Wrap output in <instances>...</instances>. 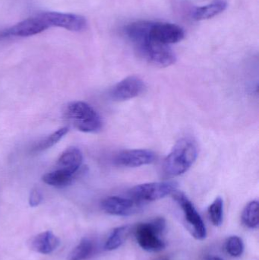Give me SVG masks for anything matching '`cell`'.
<instances>
[{
    "label": "cell",
    "instance_id": "6da1fadb",
    "mask_svg": "<svg viewBox=\"0 0 259 260\" xmlns=\"http://www.w3.org/2000/svg\"><path fill=\"white\" fill-rule=\"evenodd\" d=\"M198 157L196 143L189 138L179 139L163 164V172L167 177H176L185 174L194 165Z\"/></svg>",
    "mask_w": 259,
    "mask_h": 260
},
{
    "label": "cell",
    "instance_id": "7a4b0ae2",
    "mask_svg": "<svg viewBox=\"0 0 259 260\" xmlns=\"http://www.w3.org/2000/svg\"><path fill=\"white\" fill-rule=\"evenodd\" d=\"M133 44L138 54L155 67L165 68L176 62V54L170 45L154 41L149 38V33Z\"/></svg>",
    "mask_w": 259,
    "mask_h": 260
},
{
    "label": "cell",
    "instance_id": "3957f363",
    "mask_svg": "<svg viewBox=\"0 0 259 260\" xmlns=\"http://www.w3.org/2000/svg\"><path fill=\"white\" fill-rule=\"evenodd\" d=\"M64 114L76 129L83 133H97L103 126V122L98 113L85 102H75L68 104Z\"/></svg>",
    "mask_w": 259,
    "mask_h": 260
},
{
    "label": "cell",
    "instance_id": "277c9868",
    "mask_svg": "<svg viewBox=\"0 0 259 260\" xmlns=\"http://www.w3.org/2000/svg\"><path fill=\"white\" fill-rule=\"evenodd\" d=\"M177 183L173 181L155 182L137 185L129 190L131 198L140 203L156 201L171 195L177 189Z\"/></svg>",
    "mask_w": 259,
    "mask_h": 260
},
{
    "label": "cell",
    "instance_id": "5b68a950",
    "mask_svg": "<svg viewBox=\"0 0 259 260\" xmlns=\"http://www.w3.org/2000/svg\"><path fill=\"white\" fill-rule=\"evenodd\" d=\"M172 195L173 200L182 208L189 230L193 238L199 241L205 239L207 237L206 226L193 203L185 193L180 191L176 190Z\"/></svg>",
    "mask_w": 259,
    "mask_h": 260
},
{
    "label": "cell",
    "instance_id": "8992f818",
    "mask_svg": "<svg viewBox=\"0 0 259 260\" xmlns=\"http://www.w3.org/2000/svg\"><path fill=\"white\" fill-rule=\"evenodd\" d=\"M49 27H58L74 32L86 30L88 21L82 15L58 12H44L40 13Z\"/></svg>",
    "mask_w": 259,
    "mask_h": 260
},
{
    "label": "cell",
    "instance_id": "52a82bcc",
    "mask_svg": "<svg viewBox=\"0 0 259 260\" xmlns=\"http://www.w3.org/2000/svg\"><path fill=\"white\" fill-rule=\"evenodd\" d=\"M48 28L50 27L39 13L2 30L0 31V38L33 36L45 31Z\"/></svg>",
    "mask_w": 259,
    "mask_h": 260
},
{
    "label": "cell",
    "instance_id": "ba28073f",
    "mask_svg": "<svg viewBox=\"0 0 259 260\" xmlns=\"http://www.w3.org/2000/svg\"><path fill=\"white\" fill-rule=\"evenodd\" d=\"M185 35V30L180 26L161 21H152L149 31V38L167 45L180 42Z\"/></svg>",
    "mask_w": 259,
    "mask_h": 260
},
{
    "label": "cell",
    "instance_id": "9c48e42d",
    "mask_svg": "<svg viewBox=\"0 0 259 260\" xmlns=\"http://www.w3.org/2000/svg\"><path fill=\"white\" fill-rule=\"evenodd\" d=\"M145 89V84L138 76H131L114 85L110 97L115 102H125L141 95Z\"/></svg>",
    "mask_w": 259,
    "mask_h": 260
},
{
    "label": "cell",
    "instance_id": "30bf717a",
    "mask_svg": "<svg viewBox=\"0 0 259 260\" xmlns=\"http://www.w3.org/2000/svg\"><path fill=\"white\" fill-rule=\"evenodd\" d=\"M161 234L155 229L152 221L138 224L135 227L137 242L143 250L149 252H160L165 248V243L160 238Z\"/></svg>",
    "mask_w": 259,
    "mask_h": 260
},
{
    "label": "cell",
    "instance_id": "8fae6325",
    "mask_svg": "<svg viewBox=\"0 0 259 260\" xmlns=\"http://www.w3.org/2000/svg\"><path fill=\"white\" fill-rule=\"evenodd\" d=\"M156 159V154L152 150L131 149L120 151L114 157V163L123 168H138L151 165Z\"/></svg>",
    "mask_w": 259,
    "mask_h": 260
},
{
    "label": "cell",
    "instance_id": "7c38bea8",
    "mask_svg": "<svg viewBox=\"0 0 259 260\" xmlns=\"http://www.w3.org/2000/svg\"><path fill=\"white\" fill-rule=\"evenodd\" d=\"M142 203L132 198L109 197L101 202V208L106 213L118 216H128L137 213Z\"/></svg>",
    "mask_w": 259,
    "mask_h": 260
},
{
    "label": "cell",
    "instance_id": "4fadbf2b",
    "mask_svg": "<svg viewBox=\"0 0 259 260\" xmlns=\"http://www.w3.org/2000/svg\"><path fill=\"white\" fill-rule=\"evenodd\" d=\"M29 247L41 254H50L57 249L59 240L51 232H45L30 238Z\"/></svg>",
    "mask_w": 259,
    "mask_h": 260
},
{
    "label": "cell",
    "instance_id": "5bb4252c",
    "mask_svg": "<svg viewBox=\"0 0 259 260\" xmlns=\"http://www.w3.org/2000/svg\"><path fill=\"white\" fill-rule=\"evenodd\" d=\"M82 151L76 147H71L67 148L58 159V168L77 174L82 166Z\"/></svg>",
    "mask_w": 259,
    "mask_h": 260
},
{
    "label": "cell",
    "instance_id": "9a60e30c",
    "mask_svg": "<svg viewBox=\"0 0 259 260\" xmlns=\"http://www.w3.org/2000/svg\"><path fill=\"white\" fill-rule=\"evenodd\" d=\"M227 8V0H214L206 6L196 8L192 12V18L196 21L210 19L225 12Z\"/></svg>",
    "mask_w": 259,
    "mask_h": 260
},
{
    "label": "cell",
    "instance_id": "2e32d148",
    "mask_svg": "<svg viewBox=\"0 0 259 260\" xmlns=\"http://www.w3.org/2000/svg\"><path fill=\"white\" fill-rule=\"evenodd\" d=\"M77 174H71L65 170L58 169L47 173L43 177L44 183L55 187H65L72 183Z\"/></svg>",
    "mask_w": 259,
    "mask_h": 260
},
{
    "label": "cell",
    "instance_id": "e0dca14e",
    "mask_svg": "<svg viewBox=\"0 0 259 260\" xmlns=\"http://www.w3.org/2000/svg\"><path fill=\"white\" fill-rule=\"evenodd\" d=\"M130 232L129 226H121L114 229L105 243V249L108 251L117 250L124 244Z\"/></svg>",
    "mask_w": 259,
    "mask_h": 260
},
{
    "label": "cell",
    "instance_id": "ac0fdd59",
    "mask_svg": "<svg viewBox=\"0 0 259 260\" xmlns=\"http://www.w3.org/2000/svg\"><path fill=\"white\" fill-rule=\"evenodd\" d=\"M242 221L249 229H257L259 224L258 202H250L246 205L242 213Z\"/></svg>",
    "mask_w": 259,
    "mask_h": 260
},
{
    "label": "cell",
    "instance_id": "d6986e66",
    "mask_svg": "<svg viewBox=\"0 0 259 260\" xmlns=\"http://www.w3.org/2000/svg\"><path fill=\"white\" fill-rule=\"evenodd\" d=\"M94 244L88 238H84L71 250L68 256V260H85L89 258L94 252Z\"/></svg>",
    "mask_w": 259,
    "mask_h": 260
},
{
    "label": "cell",
    "instance_id": "ffe728a7",
    "mask_svg": "<svg viewBox=\"0 0 259 260\" xmlns=\"http://www.w3.org/2000/svg\"><path fill=\"white\" fill-rule=\"evenodd\" d=\"M68 132V127H62L58 129L57 131L54 132L50 136L46 137L45 139H42L38 143H36L32 148V152H41V151L51 148L53 145H56L59 141H60Z\"/></svg>",
    "mask_w": 259,
    "mask_h": 260
},
{
    "label": "cell",
    "instance_id": "44dd1931",
    "mask_svg": "<svg viewBox=\"0 0 259 260\" xmlns=\"http://www.w3.org/2000/svg\"><path fill=\"white\" fill-rule=\"evenodd\" d=\"M208 215L212 224L219 227L223 223L224 202L221 197H217L208 207Z\"/></svg>",
    "mask_w": 259,
    "mask_h": 260
},
{
    "label": "cell",
    "instance_id": "7402d4cb",
    "mask_svg": "<svg viewBox=\"0 0 259 260\" xmlns=\"http://www.w3.org/2000/svg\"><path fill=\"white\" fill-rule=\"evenodd\" d=\"M225 247L227 252L233 257H239L244 251L243 240L238 236H232L228 238Z\"/></svg>",
    "mask_w": 259,
    "mask_h": 260
},
{
    "label": "cell",
    "instance_id": "603a6c76",
    "mask_svg": "<svg viewBox=\"0 0 259 260\" xmlns=\"http://www.w3.org/2000/svg\"><path fill=\"white\" fill-rule=\"evenodd\" d=\"M42 200V193L39 189H34L30 192V197H29V204L31 207H36V206H39Z\"/></svg>",
    "mask_w": 259,
    "mask_h": 260
},
{
    "label": "cell",
    "instance_id": "cb8c5ba5",
    "mask_svg": "<svg viewBox=\"0 0 259 260\" xmlns=\"http://www.w3.org/2000/svg\"><path fill=\"white\" fill-rule=\"evenodd\" d=\"M155 260H170V258L167 256H158Z\"/></svg>",
    "mask_w": 259,
    "mask_h": 260
},
{
    "label": "cell",
    "instance_id": "d4e9b609",
    "mask_svg": "<svg viewBox=\"0 0 259 260\" xmlns=\"http://www.w3.org/2000/svg\"><path fill=\"white\" fill-rule=\"evenodd\" d=\"M208 260H224L223 259H221V258L218 257V256H209V257L208 258Z\"/></svg>",
    "mask_w": 259,
    "mask_h": 260
}]
</instances>
